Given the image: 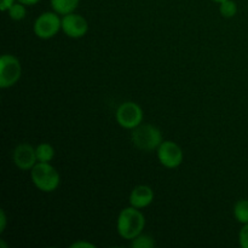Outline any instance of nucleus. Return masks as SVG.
I'll return each instance as SVG.
<instances>
[{
	"mask_svg": "<svg viewBox=\"0 0 248 248\" xmlns=\"http://www.w3.org/2000/svg\"><path fill=\"white\" fill-rule=\"evenodd\" d=\"M22 77V65L18 58L5 53L0 60V87L10 89L18 82Z\"/></svg>",
	"mask_w": 248,
	"mask_h": 248,
	"instance_id": "423d86ee",
	"label": "nucleus"
},
{
	"mask_svg": "<svg viewBox=\"0 0 248 248\" xmlns=\"http://www.w3.org/2000/svg\"><path fill=\"white\" fill-rule=\"evenodd\" d=\"M61 15L55 11H46L35 19L33 24V31L39 39L48 40L57 35L62 31V18Z\"/></svg>",
	"mask_w": 248,
	"mask_h": 248,
	"instance_id": "20e7f679",
	"label": "nucleus"
},
{
	"mask_svg": "<svg viewBox=\"0 0 248 248\" xmlns=\"http://www.w3.org/2000/svg\"><path fill=\"white\" fill-rule=\"evenodd\" d=\"M31 178L35 188L43 193H52L61 183L60 173L50 162H38L31 170Z\"/></svg>",
	"mask_w": 248,
	"mask_h": 248,
	"instance_id": "7ed1b4c3",
	"label": "nucleus"
},
{
	"mask_svg": "<svg viewBox=\"0 0 248 248\" xmlns=\"http://www.w3.org/2000/svg\"><path fill=\"white\" fill-rule=\"evenodd\" d=\"M7 224V217L6 213H5L4 210L0 211V232H4L5 229H6Z\"/></svg>",
	"mask_w": 248,
	"mask_h": 248,
	"instance_id": "6ab92c4d",
	"label": "nucleus"
},
{
	"mask_svg": "<svg viewBox=\"0 0 248 248\" xmlns=\"http://www.w3.org/2000/svg\"><path fill=\"white\" fill-rule=\"evenodd\" d=\"M12 160L17 169L22 171H31L38 164L35 148L28 143H21L14 149Z\"/></svg>",
	"mask_w": 248,
	"mask_h": 248,
	"instance_id": "1a4fd4ad",
	"label": "nucleus"
},
{
	"mask_svg": "<svg viewBox=\"0 0 248 248\" xmlns=\"http://www.w3.org/2000/svg\"><path fill=\"white\" fill-rule=\"evenodd\" d=\"M154 190L149 186L140 184V186H135L132 189L128 201H130L131 206L142 210V208H145L152 205L153 201H154Z\"/></svg>",
	"mask_w": 248,
	"mask_h": 248,
	"instance_id": "9d476101",
	"label": "nucleus"
},
{
	"mask_svg": "<svg viewBox=\"0 0 248 248\" xmlns=\"http://www.w3.org/2000/svg\"><path fill=\"white\" fill-rule=\"evenodd\" d=\"M16 1L17 0H1V1H0V9H1L2 12H7L10 7H11Z\"/></svg>",
	"mask_w": 248,
	"mask_h": 248,
	"instance_id": "aec40b11",
	"label": "nucleus"
},
{
	"mask_svg": "<svg viewBox=\"0 0 248 248\" xmlns=\"http://www.w3.org/2000/svg\"><path fill=\"white\" fill-rule=\"evenodd\" d=\"M235 219L242 225L248 224V200L247 199H241L235 202L234 208H232Z\"/></svg>",
	"mask_w": 248,
	"mask_h": 248,
	"instance_id": "f8f14e48",
	"label": "nucleus"
},
{
	"mask_svg": "<svg viewBox=\"0 0 248 248\" xmlns=\"http://www.w3.org/2000/svg\"><path fill=\"white\" fill-rule=\"evenodd\" d=\"M131 142L140 152H154L157 150L162 142V132L159 127L152 124H140L131 132Z\"/></svg>",
	"mask_w": 248,
	"mask_h": 248,
	"instance_id": "f03ea898",
	"label": "nucleus"
},
{
	"mask_svg": "<svg viewBox=\"0 0 248 248\" xmlns=\"http://www.w3.org/2000/svg\"><path fill=\"white\" fill-rule=\"evenodd\" d=\"M219 14L224 18H232L237 14V4L234 0H225L219 4Z\"/></svg>",
	"mask_w": 248,
	"mask_h": 248,
	"instance_id": "4468645a",
	"label": "nucleus"
},
{
	"mask_svg": "<svg viewBox=\"0 0 248 248\" xmlns=\"http://www.w3.org/2000/svg\"><path fill=\"white\" fill-rule=\"evenodd\" d=\"M17 1L22 2V4H24L26 6H33V5L38 4L40 0H17Z\"/></svg>",
	"mask_w": 248,
	"mask_h": 248,
	"instance_id": "412c9836",
	"label": "nucleus"
},
{
	"mask_svg": "<svg viewBox=\"0 0 248 248\" xmlns=\"http://www.w3.org/2000/svg\"><path fill=\"white\" fill-rule=\"evenodd\" d=\"M212 1H215V2H217V4H220V2H223V1H225V0H212Z\"/></svg>",
	"mask_w": 248,
	"mask_h": 248,
	"instance_id": "5701e85b",
	"label": "nucleus"
},
{
	"mask_svg": "<svg viewBox=\"0 0 248 248\" xmlns=\"http://www.w3.org/2000/svg\"><path fill=\"white\" fill-rule=\"evenodd\" d=\"M62 31L72 39L84 38L89 31V22L79 14L64 15L62 17Z\"/></svg>",
	"mask_w": 248,
	"mask_h": 248,
	"instance_id": "6e6552de",
	"label": "nucleus"
},
{
	"mask_svg": "<svg viewBox=\"0 0 248 248\" xmlns=\"http://www.w3.org/2000/svg\"><path fill=\"white\" fill-rule=\"evenodd\" d=\"M9 17L12 21H22V19L26 18L27 16V9L26 5L22 4V2L16 1L7 11Z\"/></svg>",
	"mask_w": 248,
	"mask_h": 248,
	"instance_id": "2eb2a0df",
	"label": "nucleus"
},
{
	"mask_svg": "<svg viewBox=\"0 0 248 248\" xmlns=\"http://www.w3.org/2000/svg\"><path fill=\"white\" fill-rule=\"evenodd\" d=\"M156 155L160 164L170 170L179 167L184 160L183 150L173 140H164L157 148Z\"/></svg>",
	"mask_w": 248,
	"mask_h": 248,
	"instance_id": "0eeeda50",
	"label": "nucleus"
},
{
	"mask_svg": "<svg viewBox=\"0 0 248 248\" xmlns=\"http://www.w3.org/2000/svg\"><path fill=\"white\" fill-rule=\"evenodd\" d=\"M143 114L142 107L136 102H124L118 107L115 113L116 123L120 127L125 130H131L136 128L143 123Z\"/></svg>",
	"mask_w": 248,
	"mask_h": 248,
	"instance_id": "39448f33",
	"label": "nucleus"
},
{
	"mask_svg": "<svg viewBox=\"0 0 248 248\" xmlns=\"http://www.w3.org/2000/svg\"><path fill=\"white\" fill-rule=\"evenodd\" d=\"M36 150V157H38V162H50L52 161L55 157V149L48 143H40L38 147L35 148Z\"/></svg>",
	"mask_w": 248,
	"mask_h": 248,
	"instance_id": "ddd939ff",
	"label": "nucleus"
},
{
	"mask_svg": "<svg viewBox=\"0 0 248 248\" xmlns=\"http://www.w3.org/2000/svg\"><path fill=\"white\" fill-rule=\"evenodd\" d=\"M239 245L242 248H248V224H244V227L240 229Z\"/></svg>",
	"mask_w": 248,
	"mask_h": 248,
	"instance_id": "f3484780",
	"label": "nucleus"
},
{
	"mask_svg": "<svg viewBox=\"0 0 248 248\" xmlns=\"http://www.w3.org/2000/svg\"><path fill=\"white\" fill-rule=\"evenodd\" d=\"M0 246H1L2 248H6V247H7L6 244H5V242L2 241V240H0Z\"/></svg>",
	"mask_w": 248,
	"mask_h": 248,
	"instance_id": "4be33fe9",
	"label": "nucleus"
},
{
	"mask_svg": "<svg viewBox=\"0 0 248 248\" xmlns=\"http://www.w3.org/2000/svg\"><path fill=\"white\" fill-rule=\"evenodd\" d=\"M145 228V217L140 208L133 206L121 210L116 219V230L124 240L132 241Z\"/></svg>",
	"mask_w": 248,
	"mask_h": 248,
	"instance_id": "f257e3e1",
	"label": "nucleus"
},
{
	"mask_svg": "<svg viewBox=\"0 0 248 248\" xmlns=\"http://www.w3.org/2000/svg\"><path fill=\"white\" fill-rule=\"evenodd\" d=\"M96 245L91 244L89 241H84V240H80V241L74 242V244L70 245V248H94Z\"/></svg>",
	"mask_w": 248,
	"mask_h": 248,
	"instance_id": "a211bd4d",
	"label": "nucleus"
},
{
	"mask_svg": "<svg viewBox=\"0 0 248 248\" xmlns=\"http://www.w3.org/2000/svg\"><path fill=\"white\" fill-rule=\"evenodd\" d=\"M51 7L61 16L72 14L79 6L80 0H50Z\"/></svg>",
	"mask_w": 248,
	"mask_h": 248,
	"instance_id": "9b49d317",
	"label": "nucleus"
},
{
	"mask_svg": "<svg viewBox=\"0 0 248 248\" xmlns=\"http://www.w3.org/2000/svg\"><path fill=\"white\" fill-rule=\"evenodd\" d=\"M155 245H156L155 240L149 235H144L143 232L131 241V246L133 248H153L155 247Z\"/></svg>",
	"mask_w": 248,
	"mask_h": 248,
	"instance_id": "dca6fc26",
	"label": "nucleus"
}]
</instances>
